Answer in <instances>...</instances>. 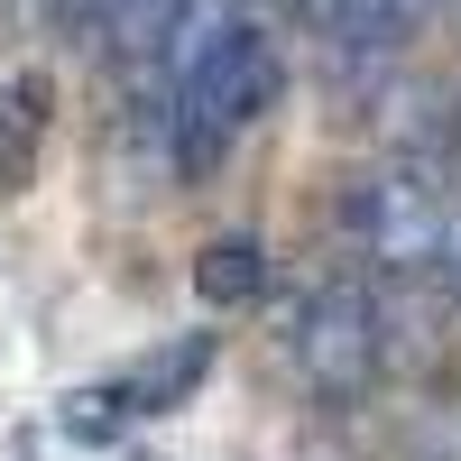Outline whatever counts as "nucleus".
<instances>
[{"mask_svg":"<svg viewBox=\"0 0 461 461\" xmlns=\"http://www.w3.org/2000/svg\"><path fill=\"white\" fill-rule=\"evenodd\" d=\"M194 295H203V304H258V295H267V249L240 240V230L203 240V249H194Z\"/></svg>","mask_w":461,"mask_h":461,"instance_id":"39448f33","label":"nucleus"},{"mask_svg":"<svg viewBox=\"0 0 461 461\" xmlns=\"http://www.w3.org/2000/svg\"><path fill=\"white\" fill-rule=\"evenodd\" d=\"M295 360L304 378H314L323 397H360L369 388V369H378V314H369V286H323L314 295V314H304L295 332Z\"/></svg>","mask_w":461,"mask_h":461,"instance_id":"f03ea898","label":"nucleus"},{"mask_svg":"<svg viewBox=\"0 0 461 461\" xmlns=\"http://www.w3.org/2000/svg\"><path fill=\"white\" fill-rule=\"evenodd\" d=\"M47 111H56L47 74H10V84H0V194H19V185L37 176V148H47Z\"/></svg>","mask_w":461,"mask_h":461,"instance_id":"20e7f679","label":"nucleus"},{"mask_svg":"<svg viewBox=\"0 0 461 461\" xmlns=\"http://www.w3.org/2000/svg\"><path fill=\"white\" fill-rule=\"evenodd\" d=\"M203 378H212V332H176V341H158V351L121 378V406L130 415H176Z\"/></svg>","mask_w":461,"mask_h":461,"instance_id":"7ed1b4c3","label":"nucleus"},{"mask_svg":"<svg viewBox=\"0 0 461 461\" xmlns=\"http://www.w3.org/2000/svg\"><path fill=\"white\" fill-rule=\"evenodd\" d=\"M121 425H130L121 388H74V397H65V434H74V443H121Z\"/></svg>","mask_w":461,"mask_h":461,"instance_id":"423d86ee","label":"nucleus"},{"mask_svg":"<svg viewBox=\"0 0 461 461\" xmlns=\"http://www.w3.org/2000/svg\"><path fill=\"white\" fill-rule=\"evenodd\" d=\"M277 102V47H267L258 19H212L185 56V84H176V167L203 176L221 158L230 130H249L258 111Z\"/></svg>","mask_w":461,"mask_h":461,"instance_id":"f257e3e1","label":"nucleus"}]
</instances>
